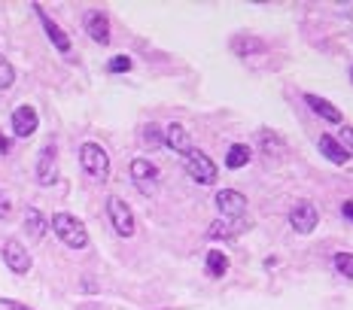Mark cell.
<instances>
[{
    "label": "cell",
    "instance_id": "26",
    "mask_svg": "<svg viewBox=\"0 0 353 310\" xmlns=\"http://www.w3.org/2000/svg\"><path fill=\"white\" fill-rule=\"evenodd\" d=\"M338 143H341L344 149L350 152V149H353V128H344V131H341V140H338Z\"/></svg>",
    "mask_w": 353,
    "mask_h": 310
},
{
    "label": "cell",
    "instance_id": "23",
    "mask_svg": "<svg viewBox=\"0 0 353 310\" xmlns=\"http://www.w3.org/2000/svg\"><path fill=\"white\" fill-rule=\"evenodd\" d=\"M16 83V70H12V64L6 61L3 55H0V88H10Z\"/></svg>",
    "mask_w": 353,
    "mask_h": 310
},
{
    "label": "cell",
    "instance_id": "15",
    "mask_svg": "<svg viewBox=\"0 0 353 310\" xmlns=\"http://www.w3.org/2000/svg\"><path fill=\"white\" fill-rule=\"evenodd\" d=\"M305 103L314 110L317 116H323L326 122H332V125H341L344 122V116H341V110L335 107V103H329V101H323L320 94H305Z\"/></svg>",
    "mask_w": 353,
    "mask_h": 310
},
{
    "label": "cell",
    "instance_id": "10",
    "mask_svg": "<svg viewBox=\"0 0 353 310\" xmlns=\"http://www.w3.org/2000/svg\"><path fill=\"white\" fill-rule=\"evenodd\" d=\"M34 12L37 16H40V21H43V31H46V37L49 40H52V46L61 52V55H70V37L61 31V28H58V21H52L46 16V12H43V6H34Z\"/></svg>",
    "mask_w": 353,
    "mask_h": 310
},
{
    "label": "cell",
    "instance_id": "4",
    "mask_svg": "<svg viewBox=\"0 0 353 310\" xmlns=\"http://www.w3.org/2000/svg\"><path fill=\"white\" fill-rule=\"evenodd\" d=\"M186 174L192 176L195 183H201V186H210V183H216V165H213L210 155H204L201 149H192L186 155Z\"/></svg>",
    "mask_w": 353,
    "mask_h": 310
},
{
    "label": "cell",
    "instance_id": "28",
    "mask_svg": "<svg viewBox=\"0 0 353 310\" xmlns=\"http://www.w3.org/2000/svg\"><path fill=\"white\" fill-rule=\"evenodd\" d=\"M341 213L353 223V201H344V204H341Z\"/></svg>",
    "mask_w": 353,
    "mask_h": 310
},
{
    "label": "cell",
    "instance_id": "1",
    "mask_svg": "<svg viewBox=\"0 0 353 310\" xmlns=\"http://www.w3.org/2000/svg\"><path fill=\"white\" fill-rule=\"evenodd\" d=\"M52 228H55L58 240L68 243L70 249L88 247V231H85V225L79 223L73 213H55V216H52Z\"/></svg>",
    "mask_w": 353,
    "mask_h": 310
},
{
    "label": "cell",
    "instance_id": "31",
    "mask_svg": "<svg viewBox=\"0 0 353 310\" xmlns=\"http://www.w3.org/2000/svg\"><path fill=\"white\" fill-rule=\"evenodd\" d=\"M350 16H353V6H350Z\"/></svg>",
    "mask_w": 353,
    "mask_h": 310
},
{
    "label": "cell",
    "instance_id": "7",
    "mask_svg": "<svg viewBox=\"0 0 353 310\" xmlns=\"http://www.w3.org/2000/svg\"><path fill=\"white\" fill-rule=\"evenodd\" d=\"M216 210L223 213V219H244L247 198L234 189H223V192H216Z\"/></svg>",
    "mask_w": 353,
    "mask_h": 310
},
{
    "label": "cell",
    "instance_id": "12",
    "mask_svg": "<svg viewBox=\"0 0 353 310\" xmlns=\"http://www.w3.org/2000/svg\"><path fill=\"white\" fill-rule=\"evenodd\" d=\"M247 219H223L219 216L216 223H213L210 228H208V238L210 240H219V238H238L241 231H247Z\"/></svg>",
    "mask_w": 353,
    "mask_h": 310
},
{
    "label": "cell",
    "instance_id": "11",
    "mask_svg": "<svg viewBox=\"0 0 353 310\" xmlns=\"http://www.w3.org/2000/svg\"><path fill=\"white\" fill-rule=\"evenodd\" d=\"M37 125H40V119H37V110L34 107H16V113H12V131H16V137H31L37 131Z\"/></svg>",
    "mask_w": 353,
    "mask_h": 310
},
{
    "label": "cell",
    "instance_id": "17",
    "mask_svg": "<svg viewBox=\"0 0 353 310\" xmlns=\"http://www.w3.org/2000/svg\"><path fill=\"white\" fill-rule=\"evenodd\" d=\"M320 152L326 155L329 161H335V165H347V158H350V152L344 149V146L338 143L335 137H329V134H323V137H320Z\"/></svg>",
    "mask_w": 353,
    "mask_h": 310
},
{
    "label": "cell",
    "instance_id": "24",
    "mask_svg": "<svg viewBox=\"0 0 353 310\" xmlns=\"http://www.w3.org/2000/svg\"><path fill=\"white\" fill-rule=\"evenodd\" d=\"M107 70H110V73H128V70H131V58H128V55H116V58H110Z\"/></svg>",
    "mask_w": 353,
    "mask_h": 310
},
{
    "label": "cell",
    "instance_id": "2",
    "mask_svg": "<svg viewBox=\"0 0 353 310\" xmlns=\"http://www.w3.org/2000/svg\"><path fill=\"white\" fill-rule=\"evenodd\" d=\"M79 165L98 183L110 176V155L104 152V146H98V143H83V149H79Z\"/></svg>",
    "mask_w": 353,
    "mask_h": 310
},
{
    "label": "cell",
    "instance_id": "16",
    "mask_svg": "<svg viewBox=\"0 0 353 310\" xmlns=\"http://www.w3.org/2000/svg\"><path fill=\"white\" fill-rule=\"evenodd\" d=\"M25 231H28V238H34V240H40L43 234L49 231V219L43 216L37 207H28L25 210Z\"/></svg>",
    "mask_w": 353,
    "mask_h": 310
},
{
    "label": "cell",
    "instance_id": "25",
    "mask_svg": "<svg viewBox=\"0 0 353 310\" xmlns=\"http://www.w3.org/2000/svg\"><path fill=\"white\" fill-rule=\"evenodd\" d=\"M12 213V201H10V195L6 192H0V219H6Z\"/></svg>",
    "mask_w": 353,
    "mask_h": 310
},
{
    "label": "cell",
    "instance_id": "6",
    "mask_svg": "<svg viewBox=\"0 0 353 310\" xmlns=\"http://www.w3.org/2000/svg\"><path fill=\"white\" fill-rule=\"evenodd\" d=\"M58 180V149L55 143H46L40 149V158H37V183L40 186H52Z\"/></svg>",
    "mask_w": 353,
    "mask_h": 310
},
{
    "label": "cell",
    "instance_id": "30",
    "mask_svg": "<svg viewBox=\"0 0 353 310\" xmlns=\"http://www.w3.org/2000/svg\"><path fill=\"white\" fill-rule=\"evenodd\" d=\"M350 79H353V68H350Z\"/></svg>",
    "mask_w": 353,
    "mask_h": 310
},
{
    "label": "cell",
    "instance_id": "3",
    "mask_svg": "<svg viewBox=\"0 0 353 310\" xmlns=\"http://www.w3.org/2000/svg\"><path fill=\"white\" fill-rule=\"evenodd\" d=\"M107 213H110V223H113L119 238H131V234H134V213H131V207L125 204L119 195L107 198Z\"/></svg>",
    "mask_w": 353,
    "mask_h": 310
},
{
    "label": "cell",
    "instance_id": "5",
    "mask_svg": "<svg viewBox=\"0 0 353 310\" xmlns=\"http://www.w3.org/2000/svg\"><path fill=\"white\" fill-rule=\"evenodd\" d=\"M290 225L296 228L299 234H311L314 228L320 225V213H317V207H314L311 201H299V204L290 210Z\"/></svg>",
    "mask_w": 353,
    "mask_h": 310
},
{
    "label": "cell",
    "instance_id": "27",
    "mask_svg": "<svg viewBox=\"0 0 353 310\" xmlns=\"http://www.w3.org/2000/svg\"><path fill=\"white\" fill-rule=\"evenodd\" d=\"M0 307L3 310H31L28 304H19V301H12V298H0Z\"/></svg>",
    "mask_w": 353,
    "mask_h": 310
},
{
    "label": "cell",
    "instance_id": "21",
    "mask_svg": "<svg viewBox=\"0 0 353 310\" xmlns=\"http://www.w3.org/2000/svg\"><path fill=\"white\" fill-rule=\"evenodd\" d=\"M143 146H150V149H159V146H165V131H161L156 122L143 125Z\"/></svg>",
    "mask_w": 353,
    "mask_h": 310
},
{
    "label": "cell",
    "instance_id": "19",
    "mask_svg": "<svg viewBox=\"0 0 353 310\" xmlns=\"http://www.w3.org/2000/svg\"><path fill=\"white\" fill-rule=\"evenodd\" d=\"M204 262H208V274L210 277H223L225 271H229V256H225L223 249H210Z\"/></svg>",
    "mask_w": 353,
    "mask_h": 310
},
{
    "label": "cell",
    "instance_id": "9",
    "mask_svg": "<svg viewBox=\"0 0 353 310\" xmlns=\"http://www.w3.org/2000/svg\"><path fill=\"white\" fill-rule=\"evenodd\" d=\"M131 180H134L137 189L150 195L152 186H156V180H159V167L152 165V161H146V158H134L131 161Z\"/></svg>",
    "mask_w": 353,
    "mask_h": 310
},
{
    "label": "cell",
    "instance_id": "20",
    "mask_svg": "<svg viewBox=\"0 0 353 310\" xmlns=\"http://www.w3.org/2000/svg\"><path fill=\"white\" fill-rule=\"evenodd\" d=\"M259 140H262V152L268 155V158H274V152H283V140L274 134V131H268V128H262L259 131Z\"/></svg>",
    "mask_w": 353,
    "mask_h": 310
},
{
    "label": "cell",
    "instance_id": "13",
    "mask_svg": "<svg viewBox=\"0 0 353 310\" xmlns=\"http://www.w3.org/2000/svg\"><path fill=\"white\" fill-rule=\"evenodd\" d=\"M165 143L171 146L174 152H180V155H189V152L195 149V146H192V137H189V131L183 128L180 122L168 125V131H165Z\"/></svg>",
    "mask_w": 353,
    "mask_h": 310
},
{
    "label": "cell",
    "instance_id": "29",
    "mask_svg": "<svg viewBox=\"0 0 353 310\" xmlns=\"http://www.w3.org/2000/svg\"><path fill=\"white\" fill-rule=\"evenodd\" d=\"M6 152H10V140L0 134V155H6Z\"/></svg>",
    "mask_w": 353,
    "mask_h": 310
},
{
    "label": "cell",
    "instance_id": "18",
    "mask_svg": "<svg viewBox=\"0 0 353 310\" xmlns=\"http://www.w3.org/2000/svg\"><path fill=\"white\" fill-rule=\"evenodd\" d=\"M250 155H253V149H250L247 143H232L229 152H225V167H229V171H238V167H244L250 161Z\"/></svg>",
    "mask_w": 353,
    "mask_h": 310
},
{
    "label": "cell",
    "instance_id": "8",
    "mask_svg": "<svg viewBox=\"0 0 353 310\" xmlns=\"http://www.w3.org/2000/svg\"><path fill=\"white\" fill-rule=\"evenodd\" d=\"M3 262L10 265L12 274H28V271H31V253H28L19 240L3 243Z\"/></svg>",
    "mask_w": 353,
    "mask_h": 310
},
{
    "label": "cell",
    "instance_id": "22",
    "mask_svg": "<svg viewBox=\"0 0 353 310\" xmlns=\"http://www.w3.org/2000/svg\"><path fill=\"white\" fill-rule=\"evenodd\" d=\"M332 265H335V271H338L341 277L353 280V253H335Z\"/></svg>",
    "mask_w": 353,
    "mask_h": 310
},
{
    "label": "cell",
    "instance_id": "14",
    "mask_svg": "<svg viewBox=\"0 0 353 310\" xmlns=\"http://www.w3.org/2000/svg\"><path fill=\"white\" fill-rule=\"evenodd\" d=\"M85 31L92 37L94 43H101V46H107L110 43V21L104 12H88L85 16Z\"/></svg>",
    "mask_w": 353,
    "mask_h": 310
}]
</instances>
